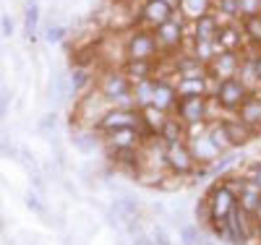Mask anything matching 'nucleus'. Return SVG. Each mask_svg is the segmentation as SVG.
<instances>
[{
    "label": "nucleus",
    "instance_id": "bb28decb",
    "mask_svg": "<svg viewBox=\"0 0 261 245\" xmlns=\"http://www.w3.org/2000/svg\"><path fill=\"white\" fill-rule=\"evenodd\" d=\"M151 211H154V214H167V209L162 204H151Z\"/></svg>",
    "mask_w": 261,
    "mask_h": 245
},
{
    "label": "nucleus",
    "instance_id": "6ab92c4d",
    "mask_svg": "<svg viewBox=\"0 0 261 245\" xmlns=\"http://www.w3.org/2000/svg\"><path fill=\"white\" fill-rule=\"evenodd\" d=\"M8 107H11V92L6 86H0V118L8 115Z\"/></svg>",
    "mask_w": 261,
    "mask_h": 245
},
{
    "label": "nucleus",
    "instance_id": "423d86ee",
    "mask_svg": "<svg viewBox=\"0 0 261 245\" xmlns=\"http://www.w3.org/2000/svg\"><path fill=\"white\" fill-rule=\"evenodd\" d=\"M241 97H243V86L238 84V81H232V78H225L222 86H220V99H222V104L232 107V104L241 102Z\"/></svg>",
    "mask_w": 261,
    "mask_h": 245
},
{
    "label": "nucleus",
    "instance_id": "c85d7f7f",
    "mask_svg": "<svg viewBox=\"0 0 261 245\" xmlns=\"http://www.w3.org/2000/svg\"><path fill=\"white\" fill-rule=\"evenodd\" d=\"M258 240H261V225H258Z\"/></svg>",
    "mask_w": 261,
    "mask_h": 245
},
{
    "label": "nucleus",
    "instance_id": "4be33fe9",
    "mask_svg": "<svg viewBox=\"0 0 261 245\" xmlns=\"http://www.w3.org/2000/svg\"><path fill=\"white\" fill-rule=\"evenodd\" d=\"M212 29H214V21H212V18H201V21H199V37H201V39H209Z\"/></svg>",
    "mask_w": 261,
    "mask_h": 245
},
{
    "label": "nucleus",
    "instance_id": "4468645a",
    "mask_svg": "<svg viewBox=\"0 0 261 245\" xmlns=\"http://www.w3.org/2000/svg\"><path fill=\"white\" fill-rule=\"evenodd\" d=\"M18 159H21V165H24V170H27L29 175H37V172H39L37 157H34L29 149H18Z\"/></svg>",
    "mask_w": 261,
    "mask_h": 245
},
{
    "label": "nucleus",
    "instance_id": "2eb2a0df",
    "mask_svg": "<svg viewBox=\"0 0 261 245\" xmlns=\"http://www.w3.org/2000/svg\"><path fill=\"white\" fill-rule=\"evenodd\" d=\"M37 128L45 133L47 139H53L55 136V128H58V118H55V113H47V115H42V120L37 123Z\"/></svg>",
    "mask_w": 261,
    "mask_h": 245
},
{
    "label": "nucleus",
    "instance_id": "0eeeda50",
    "mask_svg": "<svg viewBox=\"0 0 261 245\" xmlns=\"http://www.w3.org/2000/svg\"><path fill=\"white\" fill-rule=\"evenodd\" d=\"M222 130H225V136H227V144H235V146H243L248 141V136H251V133L243 125H238V123H225Z\"/></svg>",
    "mask_w": 261,
    "mask_h": 245
},
{
    "label": "nucleus",
    "instance_id": "9d476101",
    "mask_svg": "<svg viewBox=\"0 0 261 245\" xmlns=\"http://www.w3.org/2000/svg\"><path fill=\"white\" fill-rule=\"evenodd\" d=\"M180 113H183L186 120H199L201 113H204V104H201L199 97H188V99L180 104Z\"/></svg>",
    "mask_w": 261,
    "mask_h": 245
},
{
    "label": "nucleus",
    "instance_id": "c756f323",
    "mask_svg": "<svg viewBox=\"0 0 261 245\" xmlns=\"http://www.w3.org/2000/svg\"><path fill=\"white\" fill-rule=\"evenodd\" d=\"M258 76H261V63H258Z\"/></svg>",
    "mask_w": 261,
    "mask_h": 245
},
{
    "label": "nucleus",
    "instance_id": "cd10ccee",
    "mask_svg": "<svg viewBox=\"0 0 261 245\" xmlns=\"http://www.w3.org/2000/svg\"><path fill=\"white\" fill-rule=\"evenodd\" d=\"M256 185H258V188H261V167H258V170H256Z\"/></svg>",
    "mask_w": 261,
    "mask_h": 245
},
{
    "label": "nucleus",
    "instance_id": "aec40b11",
    "mask_svg": "<svg viewBox=\"0 0 261 245\" xmlns=\"http://www.w3.org/2000/svg\"><path fill=\"white\" fill-rule=\"evenodd\" d=\"M146 52H151V42L149 39H136L134 42V55L136 58H144Z\"/></svg>",
    "mask_w": 261,
    "mask_h": 245
},
{
    "label": "nucleus",
    "instance_id": "412c9836",
    "mask_svg": "<svg viewBox=\"0 0 261 245\" xmlns=\"http://www.w3.org/2000/svg\"><path fill=\"white\" fill-rule=\"evenodd\" d=\"M105 92H107V94H115V92H118V94H125V84H123V81L110 78V81L105 84Z\"/></svg>",
    "mask_w": 261,
    "mask_h": 245
},
{
    "label": "nucleus",
    "instance_id": "39448f33",
    "mask_svg": "<svg viewBox=\"0 0 261 245\" xmlns=\"http://www.w3.org/2000/svg\"><path fill=\"white\" fill-rule=\"evenodd\" d=\"M37 29H39V6L34 3V0H29L27 11H24V32H27L29 42L37 39Z\"/></svg>",
    "mask_w": 261,
    "mask_h": 245
},
{
    "label": "nucleus",
    "instance_id": "b1692460",
    "mask_svg": "<svg viewBox=\"0 0 261 245\" xmlns=\"http://www.w3.org/2000/svg\"><path fill=\"white\" fill-rule=\"evenodd\" d=\"M130 245H154V240H151V235L144 230V232H139V235L130 237Z\"/></svg>",
    "mask_w": 261,
    "mask_h": 245
},
{
    "label": "nucleus",
    "instance_id": "20e7f679",
    "mask_svg": "<svg viewBox=\"0 0 261 245\" xmlns=\"http://www.w3.org/2000/svg\"><path fill=\"white\" fill-rule=\"evenodd\" d=\"M136 125V115L134 113H110L102 120V128L107 130H128Z\"/></svg>",
    "mask_w": 261,
    "mask_h": 245
},
{
    "label": "nucleus",
    "instance_id": "f8f14e48",
    "mask_svg": "<svg viewBox=\"0 0 261 245\" xmlns=\"http://www.w3.org/2000/svg\"><path fill=\"white\" fill-rule=\"evenodd\" d=\"M24 204H27V209H29V211H34L37 216L47 219V209H45V204L39 201V196H37L34 190H29V193L24 196Z\"/></svg>",
    "mask_w": 261,
    "mask_h": 245
},
{
    "label": "nucleus",
    "instance_id": "1a4fd4ad",
    "mask_svg": "<svg viewBox=\"0 0 261 245\" xmlns=\"http://www.w3.org/2000/svg\"><path fill=\"white\" fill-rule=\"evenodd\" d=\"M167 16H170V6L162 3V0H154V3L146 6V18L149 21H157V24H167Z\"/></svg>",
    "mask_w": 261,
    "mask_h": 245
},
{
    "label": "nucleus",
    "instance_id": "a878e982",
    "mask_svg": "<svg viewBox=\"0 0 261 245\" xmlns=\"http://www.w3.org/2000/svg\"><path fill=\"white\" fill-rule=\"evenodd\" d=\"M0 26H3V37H11V34H13V21H11L8 16L0 18Z\"/></svg>",
    "mask_w": 261,
    "mask_h": 245
},
{
    "label": "nucleus",
    "instance_id": "dca6fc26",
    "mask_svg": "<svg viewBox=\"0 0 261 245\" xmlns=\"http://www.w3.org/2000/svg\"><path fill=\"white\" fill-rule=\"evenodd\" d=\"M162 133H165L167 144H180V128H178V123H172V120L162 123Z\"/></svg>",
    "mask_w": 261,
    "mask_h": 245
},
{
    "label": "nucleus",
    "instance_id": "f3484780",
    "mask_svg": "<svg viewBox=\"0 0 261 245\" xmlns=\"http://www.w3.org/2000/svg\"><path fill=\"white\" fill-rule=\"evenodd\" d=\"M149 235H151V240H154V245H172V237L165 230V225H154Z\"/></svg>",
    "mask_w": 261,
    "mask_h": 245
},
{
    "label": "nucleus",
    "instance_id": "f03ea898",
    "mask_svg": "<svg viewBox=\"0 0 261 245\" xmlns=\"http://www.w3.org/2000/svg\"><path fill=\"white\" fill-rule=\"evenodd\" d=\"M167 162H170V167L175 170V172H188L193 167V159H191V154H188V149L183 144H170Z\"/></svg>",
    "mask_w": 261,
    "mask_h": 245
},
{
    "label": "nucleus",
    "instance_id": "f257e3e1",
    "mask_svg": "<svg viewBox=\"0 0 261 245\" xmlns=\"http://www.w3.org/2000/svg\"><path fill=\"white\" fill-rule=\"evenodd\" d=\"M110 211H115V214L120 216V222H128V219H136V216L141 214V206H139V201H136L134 196L123 193V196H115Z\"/></svg>",
    "mask_w": 261,
    "mask_h": 245
},
{
    "label": "nucleus",
    "instance_id": "2f4dec72",
    "mask_svg": "<svg viewBox=\"0 0 261 245\" xmlns=\"http://www.w3.org/2000/svg\"><path fill=\"white\" fill-rule=\"evenodd\" d=\"M11 245H13V242H11Z\"/></svg>",
    "mask_w": 261,
    "mask_h": 245
},
{
    "label": "nucleus",
    "instance_id": "7ed1b4c3",
    "mask_svg": "<svg viewBox=\"0 0 261 245\" xmlns=\"http://www.w3.org/2000/svg\"><path fill=\"white\" fill-rule=\"evenodd\" d=\"M238 201H241V211H246V214H258V209H261V188H258L256 183L241 188Z\"/></svg>",
    "mask_w": 261,
    "mask_h": 245
},
{
    "label": "nucleus",
    "instance_id": "9b49d317",
    "mask_svg": "<svg viewBox=\"0 0 261 245\" xmlns=\"http://www.w3.org/2000/svg\"><path fill=\"white\" fill-rule=\"evenodd\" d=\"M241 118H243V123H248V125L261 123V102H258V99L246 102V104L241 107Z\"/></svg>",
    "mask_w": 261,
    "mask_h": 245
},
{
    "label": "nucleus",
    "instance_id": "393cba45",
    "mask_svg": "<svg viewBox=\"0 0 261 245\" xmlns=\"http://www.w3.org/2000/svg\"><path fill=\"white\" fill-rule=\"evenodd\" d=\"M63 37H65V29H63V26H50V29H47V42H50V44H53V42H60Z\"/></svg>",
    "mask_w": 261,
    "mask_h": 245
},
{
    "label": "nucleus",
    "instance_id": "a211bd4d",
    "mask_svg": "<svg viewBox=\"0 0 261 245\" xmlns=\"http://www.w3.org/2000/svg\"><path fill=\"white\" fill-rule=\"evenodd\" d=\"M196 216L201 219V225H212V206H209V201H201L199 206H196Z\"/></svg>",
    "mask_w": 261,
    "mask_h": 245
},
{
    "label": "nucleus",
    "instance_id": "6e6552de",
    "mask_svg": "<svg viewBox=\"0 0 261 245\" xmlns=\"http://www.w3.org/2000/svg\"><path fill=\"white\" fill-rule=\"evenodd\" d=\"M71 141H73V146H76L81 154H92V151L97 149L94 136H92V133H84V130H73V133H71Z\"/></svg>",
    "mask_w": 261,
    "mask_h": 245
},
{
    "label": "nucleus",
    "instance_id": "7c9ffc66",
    "mask_svg": "<svg viewBox=\"0 0 261 245\" xmlns=\"http://www.w3.org/2000/svg\"><path fill=\"white\" fill-rule=\"evenodd\" d=\"M0 230H3V222H0Z\"/></svg>",
    "mask_w": 261,
    "mask_h": 245
},
{
    "label": "nucleus",
    "instance_id": "5701e85b",
    "mask_svg": "<svg viewBox=\"0 0 261 245\" xmlns=\"http://www.w3.org/2000/svg\"><path fill=\"white\" fill-rule=\"evenodd\" d=\"M162 34H165V42H178V37H180L178 26H172V24H165L162 26Z\"/></svg>",
    "mask_w": 261,
    "mask_h": 245
},
{
    "label": "nucleus",
    "instance_id": "ddd939ff",
    "mask_svg": "<svg viewBox=\"0 0 261 245\" xmlns=\"http://www.w3.org/2000/svg\"><path fill=\"white\" fill-rule=\"evenodd\" d=\"M180 242L183 245H199L201 242L199 227H196V225H180Z\"/></svg>",
    "mask_w": 261,
    "mask_h": 245
}]
</instances>
